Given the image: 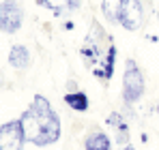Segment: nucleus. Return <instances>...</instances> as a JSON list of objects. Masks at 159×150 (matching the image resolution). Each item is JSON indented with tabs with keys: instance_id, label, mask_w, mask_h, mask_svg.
Wrapping results in <instances>:
<instances>
[{
	"instance_id": "obj_14",
	"label": "nucleus",
	"mask_w": 159,
	"mask_h": 150,
	"mask_svg": "<svg viewBox=\"0 0 159 150\" xmlns=\"http://www.w3.org/2000/svg\"><path fill=\"white\" fill-rule=\"evenodd\" d=\"M2 84H4V79H2V73H0V86H2Z\"/></svg>"
},
{
	"instance_id": "obj_7",
	"label": "nucleus",
	"mask_w": 159,
	"mask_h": 150,
	"mask_svg": "<svg viewBox=\"0 0 159 150\" xmlns=\"http://www.w3.org/2000/svg\"><path fill=\"white\" fill-rule=\"evenodd\" d=\"M107 125L116 129V142L118 144H129V126H127L120 112H112L107 116Z\"/></svg>"
},
{
	"instance_id": "obj_6",
	"label": "nucleus",
	"mask_w": 159,
	"mask_h": 150,
	"mask_svg": "<svg viewBox=\"0 0 159 150\" xmlns=\"http://www.w3.org/2000/svg\"><path fill=\"white\" fill-rule=\"evenodd\" d=\"M37 4L52 11L54 15H62L69 11H78L82 7V0H37Z\"/></svg>"
},
{
	"instance_id": "obj_9",
	"label": "nucleus",
	"mask_w": 159,
	"mask_h": 150,
	"mask_svg": "<svg viewBox=\"0 0 159 150\" xmlns=\"http://www.w3.org/2000/svg\"><path fill=\"white\" fill-rule=\"evenodd\" d=\"M9 64L13 69H28L30 67V51L24 45H13L9 51Z\"/></svg>"
},
{
	"instance_id": "obj_15",
	"label": "nucleus",
	"mask_w": 159,
	"mask_h": 150,
	"mask_svg": "<svg viewBox=\"0 0 159 150\" xmlns=\"http://www.w3.org/2000/svg\"><path fill=\"white\" fill-rule=\"evenodd\" d=\"M157 116H159V103H157Z\"/></svg>"
},
{
	"instance_id": "obj_11",
	"label": "nucleus",
	"mask_w": 159,
	"mask_h": 150,
	"mask_svg": "<svg viewBox=\"0 0 159 150\" xmlns=\"http://www.w3.org/2000/svg\"><path fill=\"white\" fill-rule=\"evenodd\" d=\"M120 4H123V0H101V11H103V17H106L107 22L118 24Z\"/></svg>"
},
{
	"instance_id": "obj_12",
	"label": "nucleus",
	"mask_w": 159,
	"mask_h": 150,
	"mask_svg": "<svg viewBox=\"0 0 159 150\" xmlns=\"http://www.w3.org/2000/svg\"><path fill=\"white\" fill-rule=\"evenodd\" d=\"M67 88H69L71 92H75V90H78V84H75L73 79H69V82H67Z\"/></svg>"
},
{
	"instance_id": "obj_1",
	"label": "nucleus",
	"mask_w": 159,
	"mask_h": 150,
	"mask_svg": "<svg viewBox=\"0 0 159 150\" xmlns=\"http://www.w3.org/2000/svg\"><path fill=\"white\" fill-rule=\"evenodd\" d=\"M26 142L34 146H52L60 137V118L43 95H34L26 112L20 118Z\"/></svg>"
},
{
	"instance_id": "obj_10",
	"label": "nucleus",
	"mask_w": 159,
	"mask_h": 150,
	"mask_svg": "<svg viewBox=\"0 0 159 150\" xmlns=\"http://www.w3.org/2000/svg\"><path fill=\"white\" fill-rule=\"evenodd\" d=\"M65 103H67L73 112H86V109H88V97H86V92H82V90L67 92V95H65Z\"/></svg>"
},
{
	"instance_id": "obj_5",
	"label": "nucleus",
	"mask_w": 159,
	"mask_h": 150,
	"mask_svg": "<svg viewBox=\"0 0 159 150\" xmlns=\"http://www.w3.org/2000/svg\"><path fill=\"white\" fill-rule=\"evenodd\" d=\"M26 144V135L20 120H9L0 125V150H22Z\"/></svg>"
},
{
	"instance_id": "obj_4",
	"label": "nucleus",
	"mask_w": 159,
	"mask_h": 150,
	"mask_svg": "<svg viewBox=\"0 0 159 150\" xmlns=\"http://www.w3.org/2000/svg\"><path fill=\"white\" fill-rule=\"evenodd\" d=\"M118 24L129 32H135L144 26V7L140 0H123L118 11Z\"/></svg>"
},
{
	"instance_id": "obj_3",
	"label": "nucleus",
	"mask_w": 159,
	"mask_h": 150,
	"mask_svg": "<svg viewBox=\"0 0 159 150\" xmlns=\"http://www.w3.org/2000/svg\"><path fill=\"white\" fill-rule=\"evenodd\" d=\"M24 11L17 0H2L0 2V30L7 34H13L22 28Z\"/></svg>"
},
{
	"instance_id": "obj_13",
	"label": "nucleus",
	"mask_w": 159,
	"mask_h": 150,
	"mask_svg": "<svg viewBox=\"0 0 159 150\" xmlns=\"http://www.w3.org/2000/svg\"><path fill=\"white\" fill-rule=\"evenodd\" d=\"M120 150H135L133 146H125V148H120Z\"/></svg>"
},
{
	"instance_id": "obj_2",
	"label": "nucleus",
	"mask_w": 159,
	"mask_h": 150,
	"mask_svg": "<svg viewBox=\"0 0 159 150\" xmlns=\"http://www.w3.org/2000/svg\"><path fill=\"white\" fill-rule=\"evenodd\" d=\"M146 88L144 75L140 71V67L135 64V60H125V73H123V101L125 105H135L142 99Z\"/></svg>"
},
{
	"instance_id": "obj_8",
	"label": "nucleus",
	"mask_w": 159,
	"mask_h": 150,
	"mask_svg": "<svg viewBox=\"0 0 159 150\" xmlns=\"http://www.w3.org/2000/svg\"><path fill=\"white\" fill-rule=\"evenodd\" d=\"M84 148L86 150H112V139L103 131H93V133L86 135Z\"/></svg>"
}]
</instances>
